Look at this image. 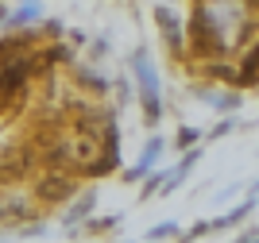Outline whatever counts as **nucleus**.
I'll list each match as a JSON object with an SVG mask.
<instances>
[{
    "instance_id": "obj_1",
    "label": "nucleus",
    "mask_w": 259,
    "mask_h": 243,
    "mask_svg": "<svg viewBox=\"0 0 259 243\" xmlns=\"http://www.w3.org/2000/svg\"><path fill=\"white\" fill-rule=\"evenodd\" d=\"M132 77L140 85V105H143L147 127H159V120H162V85H159V74H155V66H151L147 46H136V51H132Z\"/></svg>"
},
{
    "instance_id": "obj_2",
    "label": "nucleus",
    "mask_w": 259,
    "mask_h": 243,
    "mask_svg": "<svg viewBox=\"0 0 259 243\" xmlns=\"http://www.w3.org/2000/svg\"><path fill=\"white\" fill-rule=\"evenodd\" d=\"M155 23H159L162 42H166L170 51H182V46H186V27L178 23V16H174L166 4H159V8H155Z\"/></svg>"
},
{
    "instance_id": "obj_3",
    "label": "nucleus",
    "mask_w": 259,
    "mask_h": 243,
    "mask_svg": "<svg viewBox=\"0 0 259 243\" xmlns=\"http://www.w3.org/2000/svg\"><path fill=\"white\" fill-rule=\"evenodd\" d=\"M159 155H162V139L151 135V139H147V147H143V155H140V162L124 170V181H132V185H136L140 178H147V174L159 166Z\"/></svg>"
},
{
    "instance_id": "obj_4",
    "label": "nucleus",
    "mask_w": 259,
    "mask_h": 243,
    "mask_svg": "<svg viewBox=\"0 0 259 243\" xmlns=\"http://www.w3.org/2000/svg\"><path fill=\"white\" fill-rule=\"evenodd\" d=\"M39 20H43V4H39V0H23L16 12L4 16V27H8V31H23V27H31V23H39Z\"/></svg>"
},
{
    "instance_id": "obj_5",
    "label": "nucleus",
    "mask_w": 259,
    "mask_h": 243,
    "mask_svg": "<svg viewBox=\"0 0 259 243\" xmlns=\"http://www.w3.org/2000/svg\"><path fill=\"white\" fill-rule=\"evenodd\" d=\"M93 205H97V189H81V197H77V201L70 205V212H66V235H74L77 228H81V220H89Z\"/></svg>"
},
{
    "instance_id": "obj_6",
    "label": "nucleus",
    "mask_w": 259,
    "mask_h": 243,
    "mask_svg": "<svg viewBox=\"0 0 259 243\" xmlns=\"http://www.w3.org/2000/svg\"><path fill=\"white\" fill-rule=\"evenodd\" d=\"M251 212H255V193H251V197H248L244 205H236L232 212H225V216L209 220V232H225V228H236V224L244 220V216H251Z\"/></svg>"
},
{
    "instance_id": "obj_7",
    "label": "nucleus",
    "mask_w": 259,
    "mask_h": 243,
    "mask_svg": "<svg viewBox=\"0 0 259 243\" xmlns=\"http://www.w3.org/2000/svg\"><path fill=\"white\" fill-rule=\"evenodd\" d=\"M240 101H244L240 93H209V96H205V105H213L217 112H236Z\"/></svg>"
},
{
    "instance_id": "obj_8",
    "label": "nucleus",
    "mask_w": 259,
    "mask_h": 243,
    "mask_svg": "<svg viewBox=\"0 0 259 243\" xmlns=\"http://www.w3.org/2000/svg\"><path fill=\"white\" fill-rule=\"evenodd\" d=\"M74 77H77V81H85L89 89H93V93H108V81H105L101 74H93V70H85V66H77V70H74Z\"/></svg>"
},
{
    "instance_id": "obj_9",
    "label": "nucleus",
    "mask_w": 259,
    "mask_h": 243,
    "mask_svg": "<svg viewBox=\"0 0 259 243\" xmlns=\"http://www.w3.org/2000/svg\"><path fill=\"white\" fill-rule=\"evenodd\" d=\"M66 193H70V181H62V178H54L51 185L43 181V189H39V197H47V201H62Z\"/></svg>"
},
{
    "instance_id": "obj_10",
    "label": "nucleus",
    "mask_w": 259,
    "mask_h": 243,
    "mask_svg": "<svg viewBox=\"0 0 259 243\" xmlns=\"http://www.w3.org/2000/svg\"><path fill=\"white\" fill-rule=\"evenodd\" d=\"M162 178H166V174H162V170H151V174H147V178H143V189H140V201H147V197H155V193L162 189Z\"/></svg>"
},
{
    "instance_id": "obj_11",
    "label": "nucleus",
    "mask_w": 259,
    "mask_h": 243,
    "mask_svg": "<svg viewBox=\"0 0 259 243\" xmlns=\"http://www.w3.org/2000/svg\"><path fill=\"white\" fill-rule=\"evenodd\" d=\"M120 220H124V216H116V212H112V216H93L85 228L89 232H112V228H120Z\"/></svg>"
},
{
    "instance_id": "obj_12",
    "label": "nucleus",
    "mask_w": 259,
    "mask_h": 243,
    "mask_svg": "<svg viewBox=\"0 0 259 243\" xmlns=\"http://www.w3.org/2000/svg\"><path fill=\"white\" fill-rule=\"evenodd\" d=\"M174 235H182V228H178V224H155L151 232H147V239H174Z\"/></svg>"
},
{
    "instance_id": "obj_13",
    "label": "nucleus",
    "mask_w": 259,
    "mask_h": 243,
    "mask_svg": "<svg viewBox=\"0 0 259 243\" xmlns=\"http://www.w3.org/2000/svg\"><path fill=\"white\" fill-rule=\"evenodd\" d=\"M197 139H201V131H197V127H182V131H178V135H174V147H194Z\"/></svg>"
},
{
    "instance_id": "obj_14",
    "label": "nucleus",
    "mask_w": 259,
    "mask_h": 243,
    "mask_svg": "<svg viewBox=\"0 0 259 243\" xmlns=\"http://www.w3.org/2000/svg\"><path fill=\"white\" fill-rule=\"evenodd\" d=\"M236 127H240V124H236V120H221V124H217V127H213V135H209V139H225V135H228V131H236Z\"/></svg>"
},
{
    "instance_id": "obj_15",
    "label": "nucleus",
    "mask_w": 259,
    "mask_h": 243,
    "mask_svg": "<svg viewBox=\"0 0 259 243\" xmlns=\"http://www.w3.org/2000/svg\"><path fill=\"white\" fill-rule=\"evenodd\" d=\"M62 31H66V27L58 20H43V35H47V39H62Z\"/></svg>"
},
{
    "instance_id": "obj_16",
    "label": "nucleus",
    "mask_w": 259,
    "mask_h": 243,
    "mask_svg": "<svg viewBox=\"0 0 259 243\" xmlns=\"http://www.w3.org/2000/svg\"><path fill=\"white\" fill-rule=\"evenodd\" d=\"M186 235H190V239H201V235H209V224H205V220H201V224H194V228H190Z\"/></svg>"
},
{
    "instance_id": "obj_17",
    "label": "nucleus",
    "mask_w": 259,
    "mask_h": 243,
    "mask_svg": "<svg viewBox=\"0 0 259 243\" xmlns=\"http://www.w3.org/2000/svg\"><path fill=\"white\" fill-rule=\"evenodd\" d=\"M105 54H108V42L97 39V42H93V58H105Z\"/></svg>"
},
{
    "instance_id": "obj_18",
    "label": "nucleus",
    "mask_w": 259,
    "mask_h": 243,
    "mask_svg": "<svg viewBox=\"0 0 259 243\" xmlns=\"http://www.w3.org/2000/svg\"><path fill=\"white\" fill-rule=\"evenodd\" d=\"M23 235H47L43 224H31V228H23Z\"/></svg>"
},
{
    "instance_id": "obj_19",
    "label": "nucleus",
    "mask_w": 259,
    "mask_h": 243,
    "mask_svg": "<svg viewBox=\"0 0 259 243\" xmlns=\"http://www.w3.org/2000/svg\"><path fill=\"white\" fill-rule=\"evenodd\" d=\"M240 239H259V228H248V232L240 235Z\"/></svg>"
},
{
    "instance_id": "obj_20",
    "label": "nucleus",
    "mask_w": 259,
    "mask_h": 243,
    "mask_svg": "<svg viewBox=\"0 0 259 243\" xmlns=\"http://www.w3.org/2000/svg\"><path fill=\"white\" fill-rule=\"evenodd\" d=\"M4 16H8V8H4V4H0V27H4Z\"/></svg>"
}]
</instances>
